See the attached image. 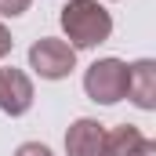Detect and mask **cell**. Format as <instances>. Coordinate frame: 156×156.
Wrapping results in <instances>:
<instances>
[{
    "instance_id": "1",
    "label": "cell",
    "mask_w": 156,
    "mask_h": 156,
    "mask_svg": "<svg viewBox=\"0 0 156 156\" xmlns=\"http://www.w3.org/2000/svg\"><path fill=\"white\" fill-rule=\"evenodd\" d=\"M58 18L69 37V47H98L113 33V15L98 0H69Z\"/></svg>"
},
{
    "instance_id": "2",
    "label": "cell",
    "mask_w": 156,
    "mask_h": 156,
    "mask_svg": "<svg viewBox=\"0 0 156 156\" xmlns=\"http://www.w3.org/2000/svg\"><path fill=\"white\" fill-rule=\"evenodd\" d=\"M83 91L98 105H116L120 98H127V62L120 58L91 62V69L83 73Z\"/></svg>"
},
{
    "instance_id": "3",
    "label": "cell",
    "mask_w": 156,
    "mask_h": 156,
    "mask_svg": "<svg viewBox=\"0 0 156 156\" xmlns=\"http://www.w3.org/2000/svg\"><path fill=\"white\" fill-rule=\"evenodd\" d=\"M29 69H37V76L44 80H66L76 69V47L58 37H40L29 47Z\"/></svg>"
},
{
    "instance_id": "4",
    "label": "cell",
    "mask_w": 156,
    "mask_h": 156,
    "mask_svg": "<svg viewBox=\"0 0 156 156\" xmlns=\"http://www.w3.org/2000/svg\"><path fill=\"white\" fill-rule=\"evenodd\" d=\"M0 109L7 116H26L33 109V80L15 66L0 69Z\"/></svg>"
},
{
    "instance_id": "5",
    "label": "cell",
    "mask_w": 156,
    "mask_h": 156,
    "mask_svg": "<svg viewBox=\"0 0 156 156\" xmlns=\"http://www.w3.org/2000/svg\"><path fill=\"white\" fill-rule=\"evenodd\" d=\"M105 149V127L91 116H80L66 131V153L69 156H102Z\"/></svg>"
},
{
    "instance_id": "6",
    "label": "cell",
    "mask_w": 156,
    "mask_h": 156,
    "mask_svg": "<svg viewBox=\"0 0 156 156\" xmlns=\"http://www.w3.org/2000/svg\"><path fill=\"white\" fill-rule=\"evenodd\" d=\"M127 98L138 109H156V62L153 58L127 66Z\"/></svg>"
},
{
    "instance_id": "7",
    "label": "cell",
    "mask_w": 156,
    "mask_h": 156,
    "mask_svg": "<svg viewBox=\"0 0 156 156\" xmlns=\"http://www.w3.org/2000/svg\"><path fill=\"white\" fill-rule=\"evenodd\" d=\"M145 142L149 138L134 123H120L113 131H105V149H102V156H138Z\"/></svg>"
},
{
    "instance_id": "8",
    "label": "cell",
    "mask_w": 156,
    "mask_h": 156,
    "mask_svg": "<svg viewBox=\"0 0 156 156\" xmlns=\"http://www.w3.org/2000/svg\"><path fill=\"white\" fill-rule=\"evenodd\" d=\"M29 4H33V0H0V15H4V18H15V15L29 11Z\"/></svg>"
},
{
    "instance_id": "9",
    "label": "cell",
    "mask_w": 156,
    "mask_h": 156,
    "mask_svg": "<svg viewBox=\"0 0 156 156\" xmlns=\"http://www.w3.org/2000/svg\"><path fill=\"white\" fill-rule=\"evenodd\" d=\"M15 156H55L47 145H40V142H22L18 149H15Z\"/></svg>"
},
{
    "instance_id": "10",
    "label": "cell",
    "mask_w": 156,
    "mask_h": 156,
    "mask_svg": "<svg viewBox=\"0 0 156 156\" xmlns=\"http://www.w3.org/2000/svg\"><path fill=\"white\" fill-rule=\"evenodd\" d=\"M11 47H15V40H11V33H7V26L0 22V58H7Z\"/></svg>"
},
{
    "instance_id": "11",
    "label": "cell",
    "mask_w": 156,
    "mask_h": 156,
    "mask_svg": "<svg viewBox=\"0 0 156 156\" xmlns=\"http://www.w3.org/2000/svg\"><path fill=\"white\" fill-rule=\"evenodd\" d=\"M138 156H156V142H153V138L142 145V153H138Z\"/></svg>"
}]
</instances>
